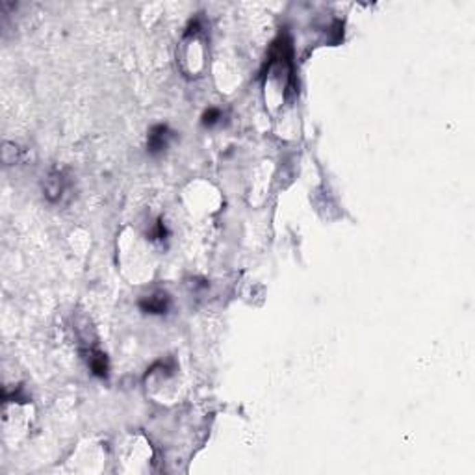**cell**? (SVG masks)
<instances>
[{
  "mask_svg": "<svg viewBox=\"0 0 475 475\" xmlns=\"http://www.w3.org/2000/svg\"><path fill=\"white\" fill-rule=\"evenodd\" d=\"M69 188H71V180L65 175V171L61 169H52L43 180V196L50 202H60L67 196Z\"/></svg>",
  "mask_w": 475,
  "mask_h": 475,
  "instance_id": "cell-1",
  "label": "cell"
},
{
  "mask_svg": "<svg viewBox=\"0 0 475 475\" xmlns=\"http://www.w3.org/2000/svg\"><path fill=\"white\" fill-rule=\"evenodd\" d=\"M140 308L145 314H156V316H162V314H167L171 306V297L167 292H158L151 293V295H145V297L140 299Z\"/></svg>",
  "mask_w": 475,
  "mask_h": 475,
  "instance_id": "cell-2",
  "label": "cell"
},
{
  "mask_svg": "<svg viewBox=\"0 0 475 475\" xmlns=\"http://www.w3.org/2000/svg\"><path fill=\"white\" fill-rule=\"evenodd\" d=\"M173 138V132L167 125H156L151 128L149 138H147V151L151 154H162L169 147V141Z\"/></svg>",
  "mask_w": 475,
  "mask_h": 475,
  "instance_id": "cell-3",
  "label": "cell"
},
{
  "mask_svg": "<svg viewBox=\"0 0 475 475\" xmlns=\"http://www.w3.org/2000/svg\"><path fill=\"white\" fill-rule=\"evenodd\" d=\"M85 359H87V366H89L93 375H97V377L101 379L108 377V370H110V368H108V359H106V355H104L103 351L89 349Z\"/></svg>",
  "mask_w": 475,
  "mask_h": 475,
  "instance_id": "cell-4",
  "label": "cell"
},
{
  "mask_svg": "<svg viewBox=\"0 0 475 475\" xmlns=\"http://www.w3.org/2000/svg\"><path fill=\"white\" fill-rule=\"evenodd\" d=\"M221 117V112L215 110V108H210V110L202 116V125L204 127H212V125H215L218 123V119Z\"/></svg>",
  "mask_w": 475,
  "mask_h": 475,
  "instance_id": "cell-5",
  "label": "cell"
}]
</instances>
